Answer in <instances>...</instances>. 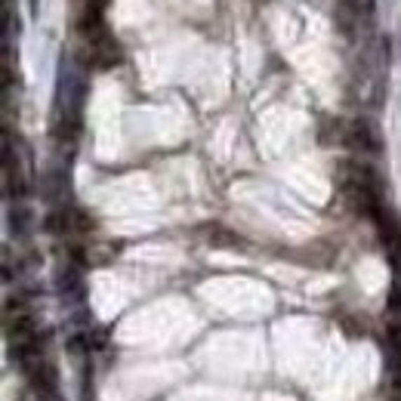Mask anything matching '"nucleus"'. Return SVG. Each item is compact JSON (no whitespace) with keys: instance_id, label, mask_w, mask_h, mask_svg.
<instances>
[{"instance_id":"obj_1","label":"nucleus","mask_w":401,"mask_h":401,"mask_svg":"<svg viewBox=\"0 0 401 401\" xmlns=\"http://www.w3.org/2000/svg\"><path fill=\"white\" fill-rule=\"evenodd\" d=\"M346 139L355 145V149H361V151H370V154H380L383 149V142H380V133H376V127L370 121L365 118H358L349 127V133H346Z\"/></svg>"},{"instance_id":"obj_2","label":"nucleus","mask_w":401,"mask_h":401,"mask_svg":"<svg viewBox=\"0 0 401 401\" xmlns=\"http://www.w3.org/2000/svg\"><path fill=\"white\" fill-rule=\"evenodd\" d=\"M10 222H13L15 235H25V231H28V210H25V207H15L13 216H10Z\"/></svg>"}]
</instances>
